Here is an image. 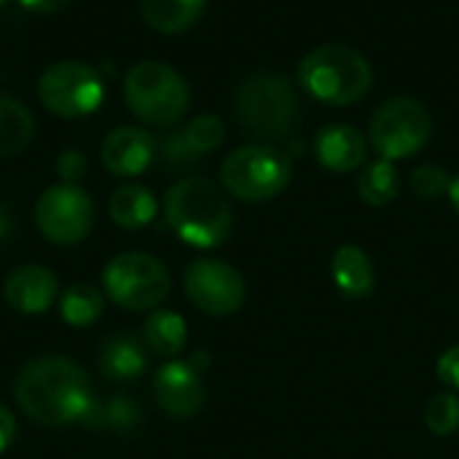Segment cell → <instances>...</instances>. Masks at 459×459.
<instances>
[{
  "instance_id": "1",
  "label": "cell",
  "mask_w": 459,
  "mask_h": 459,
  "mask_svg": "<svg viewBox=\"0 0 459 459\" xmlns=\"http://www.w3.org/2000/svg\"><path fill=\"white\" fill-rule=\"evenodd\" d=\"M13 398L32 422L46 428L83 422L97 401L86 371L56 355L30 360L16 374Z\"/></svg>"
},
{
  "instance_id": "2",
  "label": "cell",
  "mask_w": 459,
  "mask_h": 459,
  "mask_svg": "<svg viewBox=\"0 0 459 459\" xmlns=\"http://www.w3.org/2000/svg\"><path fill=\"white\" fill-rule=\"evenodd\" d=\"M167 223L191 247H218L231 234V204L207 178H186L167 191Z\"/></svg>"
},
{
  "instance_id": "3",
  "label": "cell",
  "mask_w": 459,
  "mask_h": 459,
  "mask_svg": "<svg viewBox=\"0 0 459 459\" xmlns=\"http://www.w3.org/2000/svg\"><path fill=\"white\" fill-rule=\"evenodd\" d=\"M234 116L253 137L290 140L301 124V97L288 78L258 73L239 83L234 94Z\"/></svg>"
},
{
  "instance_id": "4",
  "label": "cell",
  "mask_w": 459,
  "mask_h": 459,
  "mask_svg": "<svg viewBox=\"0 0 459 459\" xmlns=\"http://www.w3.org/2000/svg\"><path fill=\"white\" fill-rule=\"evenodd\" d=\"M299 81L317 102L352 105L368 94L374 70L358 48L344 43H325L301 59Z\"/></svg>"
},
{
  "instance_id": "5",
  "label": "cell",
  "mask_w": 459,
  "mask_h": 459,
  "mask_svg": "<svg viewBox=\"0 0 459 459\" xmlns=\"http://www.w3.org/2000/svg\"><path fill=\"white\" fill-rule=\"evenodd\" d=\"M124 97L129 110L151 126L178 124L191 105L188 83L164 62H137L126 73Z\"/></svg>"
},
{
  "instance_id": "6",
  "label": "cell",
  "mask_w": 459,
  "mask_h": 459,
  "mask_svg": "<svg viewBox=\"0 0 459 459\" xmlns=\"http://www.w3.org/2000/svg\"><path fill=\"white\" fill-rule=\"evenodd\" d=\"M223 188L242 202H266L290 183V156L272 145H245L231 151L221 167Z\"/></svg>"
},
{
  "instance_id": "7",
  "label": "cell",
  "mask_w": 459,
  "mask_h": 459,
  "mask_svg": "<svg viewBox=\"0 0 459 459\" xmlns=\"http://www.w3.org/2000/svg\"><path fill=\"white\" fill-rule=\"evenodd\" d=\"M102 285L108 299L129 312L156 309L169 293V274L164 264L148 253H121L105 272Z\"/></svg>"
},
{
  "instance_id": "8",
  "label": "cell",
  "mask_w": 459,
  "mask_h": 459,
  "mask_svg": "<svg viewBox=\"0 0 459 459\" xmlns=\"http://www.w3.org/2000/svg\"><path fill=\"white\" fill-rule=\"evenodd\" d=\"M430 132H433V124H430V113L425 110V105L411 97H395V100H387L371 116L368 137H371L374 151L382 159L398 161V159H409L420 153L428 145Z\"/></svg>"
},
{
  "instance_id": "9",
  "label": "cell",
  "mask_w": 459,
  "mask_h": 459,
  "mask_svg": "<svg viewBox=\"0 0 459 459\" xmlns=\"http://www.w3.org/2000/svg\"><path fill=\"white\" fill-rule=\"evenodd\" d=\"M38 100L59 118H83L102 105L105 83L83 62H54L38 81Z\"/></svg>"
},
{
  "instance_id": "10",
  "label": "cell",
  "mask_w": 459,
  "mask_h": 459,
  "mask_svg": "<svg viewBox=\"0 0 459 459\" xmlns=\"http://www.w3.org/2000/svg\"><path fill=\"white\" fill-rule=\"evenodd\" d=\"M94 223V202L75 183H56L46 188L35 204L38 231L62 247L78 245L89 237Z\"/></svg>"
},
{
  "instance_id": "11",
  "label": "cell",
  "mask_w": 459,
  "mask_h": 459,
  "mask_svg": "<svg viewBox=\"0 0 459 459\" xmlns=\"http://www.w3.org/2000/svg\"><path fill=\"white\" fill-rule=\"evenodd\" d=\"M183 288L191 304L212 317L234 315L245 301L242 274L234 266L215 258L194 261L183 274Z\"/></svg>"
},
{
  "instance_id": "12",
  "label": "cell",
  "mask_w": 459,
  "mask_h": 459,
  "mask_svg": "<svg viewBox=\"0 0 459 459\" xmlns=\"http://www.w3.org/2000/svg\"><path fill=\"white\" fill-rule=\"evenodd\" d=\"M153 395L161 411L175 420H191L204 406V382L194 360L164 363L153 377Z\"/></svg>"
},
{
  "instance_id": "13",
  "label": "cell",
  "mask_w": 459,
  "mask_h": 459,
  "mask_svg": "<svg viewBox=\"0 0 459 459\" xmlns=\"http://www.w3.org/2000/svg\"><path fill=\"white\" fill-rule=\"evenodd\" d=\"M226 137V129H223V121L218 116H210V113H202L196 118H191L186 124L183 132H175L169 134L161 148H159V156L167 167H175V169H183V167H191L196 164L202 156L212 153Z\"/></svg>"
},
{
  "instance_id": "14",
  "label": "cell",
  "mask_w": 459,
  "mask_h": 459,
  "mask_svg": "<svg viewBox=\"0 0 459 459\" xmlns=\"http://www.w3.org/2000/svg\"><path fill=\"white\" fill-rule=\"evenodd\" d=\"M156 140L143 126H118L102 143V164L116 178H137L156 159Z\"/></svg>"
},
{
  "instance_id": "15",
  "label": "cell",
  "mask_w": 459,
  "mask_h": 459,
  "mask_svg": "<svg viewBox=\"0 0 459 459\" xmlns=\"http://www.w3.org/2000/svg\"><path fill=\"white\" fill-rule=\"evenodd\" d=\"M3 296L5 304L19 315H43L59 299V282L46 266L24 264L5 277Z\"/></svg>"
},
{
  "instance_id": "16",
  "label": "cell",
  "mask_w": 459,
  "mask_h": 459,
  "mask_svg": "<svg viewBox=\"0 0 459 459\" xmlns=\"http://www.w3.org/2000/svg\"><path fill=\"white\" fill-rule=\"evenodd\" d=\"M368 153V143L360 129L350 124H331L323 126L315 137V159L320 167L331 172H352L363 167Z\"/></svg>"
},
{
  "instance_id": "17",
  "label": "cell",
  "mask_w": 459,
  "mask_h": 459,
  "mask_svg": "<svg viewBox=\"0 0 459 459\" xmlns=\"http://www.w3.org/2000/svg\"><path fill=\"white\" fill-rule=\"evenodd\" d=\"M145 350L148 347L143 342H137L134 336L116 333L100 347L97 366H100L102 377H108L113 382H132V379L143 377L148 368V352Z\"/></svg>"
},
{
  "instance_id": "18",
  "label": "cell",
  "mask_w": 459,
  "mask_h": 459,
  "mask_svg": "<svg viewBox=\"0 0 459 459\" xmlns=\"http://www.w3.org/2000/svg\"><path fill=\"white\" fill-rule=\"evenodd\" d=\"M331 274L336 288L347 296V299H366L374 293L377 288V274H374V264L368 258V253L358 245H342L333 253L331 261Z\"/></svg>"
},
{
  "instance_id": "19",
  "label": "cell",
  "mask_w": 459,
  "mask_h": 459,
  "mask_svg": "<svg viewBox=\"0 0 459 459\" xmlns=\"http://www.w3.org/2000/svg\"><path fill=\"white\" fill-rule=\"evenodd\" d=\"M108 210L116 226L137 231V229H145L156 218L159 204H156V196L145 186L132 183V186H121L113 191Z\"/></svg>"
},
{
  "instance_id": "20",
  "label": "cell",
  "mask_w": 459,
  "mask_h": 459,
  "mask_svg": "<svg viewBox=\"0 0 459 459\" xmlns=\"http://www.w3.org/2000/svg\"><path fill=\"white\" fill-rule=\"evenodd\" d=\"M186 320L169 309H153L143 325V344L159 358H175L186 347Z\"/></svg>"
},
{
  "instance_id": "21",
  "label": "cell",
  "mask_w": 459,
  "mask_h": 459,
  "mask_svg": "<svg viewBox=\"0 0 459 459\" xmlns=\"http://www.w3.org/2000/svg\"><path fill=\"white\" fill-rule=\"evenodd\" d=\"M207 0H140L143 19L159 32H183L204 11Z\"/></svg>"
},
{
  "instance_id": "22",
  "label": "cell",
  "mask_w": 459,
  "mask_h": 459,
  "mask_svg": "<svg viewBox=\"0 0 459 459\" xmlns=\"http://www.w3.org/2000/svg\"><path fill=\"white\" fill-rule=\"evenodd\" d=\"M32 134H35L32 113L22 102L0 94V159L22 153L32 143Z\"/></svg>"
},
{
  "instance_id": "23",
  "label": "cell",
  "mask_w": 459,
  "mask_h": 459,
  "mask_svg": "<svg viewBox=\"0 0 459 459\" xmlns=\"http://www.w3.org/2000/svg\"><path fill=\"white\" fill-rule=\"evenodd\" d=\"M401 191V175L395 169V161L379 159L363 167L360 178H358V194L366 204L371 207H385L390 202H395Z\"/></svg>"
},
{
  "instance_id": "24",
  "label": "cell",
  "mask_w": 459,
  "mask_h": 459,
  "mask_svg": "<svg viewBox=\"0 0 459 459\" xmlns=\"http://www.w3.org/2000/svg\"><path fill=\"white\" fill-rule=\"evenodd\" d=\"M105 309V296L94 285H70L59 299V317L73 328L91 325Z\"/></svg>"
},
{
  "instance_id": "25",
  "label": "cell",
  "mask_w": 459,
  "mask_h": 459,
  "mask_svg": "<svg viewBox=\"0 0 459 459\" xmlns=\"http://www.w3.org/2000/svg\"><path fill=\"white\" fill-rule=\"evenodd\" d=\"M137 422H140V406L124 395H113L105 403L94 401L91 411L83 420V425L89 428H113V430H129Z\"/></svg>"
},
{
  "instance_id": "26",
  "label": "cell",
  "mask_w": 459,
  "mask_h": 459,
  "mask_svg": "<svg viewBox=\"0 0 459 459\" xmlns=\"http://www.w3.org/2000/svg\"><path fill=\"white\" fill-rule=\"evenodd\" d=\"M425 422L436 436H452L459 430V395L438 393L428 401Z\"/></svg>"
},
{
  "instance_id": "27",
  "label": "cell",
  "mask_w": 459,
  "mask_h": 459,
  "mask_svg": "<svg viewBox=\"0 0 459 459\" xmlns=\"http://www.w3.org/2000/svg\"><path fill=\"white\" fill-rule=\"evenodd\" d=\"M452 178L438 164H422L411 172V191L422 199H438L441 194H449Z\"/></svg>"
},
{
  "instance_id": "28",
  "label": "cell",
  "mask_w": 459,
  "mask_h": 459,
  "mask_svg": "<svg viewBox=\"0 0 459 459\" xmlns=\"http://www.w3.org/2000/svg\"><path fill=\"white\" fill-rule=\"evenodd\" d=\"M86 156L78 148H67L56 156V175L62 183H78L86 175Z\"/></svg>"
},
{
  "instance_id": "29",
  "label": "cell",
  "mask_w": 459,
  "mask_h": 459,
  "mask_svg": "<svg viewBox=\"0 0 459 459\" xmlns=\"http://www.w3.org/2000/svg\"><path fill=\"white\" fill-rule=\"evenodd\" d=\"M438 379L452 387V390H459V344L457 347H449L441 360H438Z\"/></svg>"
},
{
  "instance_id": "30",
  "label": "cell",
  "mask_w": 459,
  "mask_h": 459,
  "mask_svg": "<svg viewBox=\"0 0 459 459\" xmlns=\"http://www.w3.org/2000/svg\"><path fill=\"white\" fill-rule=\"evenodd\" d=\"M13 438H16V420H13V414L0 403V455L13 444Z\"/></svg>"
},
{
  "instance_id": "31",
  "label": "cell",
  "mask_w": 459,
  "mask_h": 459,
  "mask_svg": "<svg viewBox=\"0 0 459 459\" xmlns=\"http://www.w3.org/2000/svg\"><path fill=\"white\" fill-rule=\"evenodd\" d=\"M19 3L32 13H54L62 5H67V0H19Z\"/></svg>"
},
{
  "instance_id": "32",
  "label": "cell",
  "mask_w": 459,
  "mask_h": 459,
  "mask_svg": "<svg viewBox=\"0 0 459 459\" xmlns=\"http://www.w3.org/2000/svg\"><path fill=\"white\" fill-rule=\"evenodd\" d=\"M11 234V215L0 207V242H5Z\"/></svg>"
},
{
  "instance_id": "33",
  "label": "cell",
  "mask_w": 459,
  "mask_h": 459,
  "mask_svg": "<svg viewBox=\"0 0 459 459\" xmlns=\"http://www.w3.org/2000/svg\"><path fill=\"white\" fill-rule=\"evenodd\" d=\"M449 199H452V207L457 210L459 215V175L452 178V186H449Z\"/></svg>"
},
{
  "instance_id": "34",
  "label": "cell",
  "mask_w": 459,
  "mask_h": 459,
  "mask_svg": "<svg viewBox=\"0 0 459 459\" xmlns=\"http://www.w3.org/2000/svg\"><path fill=\"white\" fill-rule=\"evenodd\" d=\"M3 3H5V0H0V5H3Z\"/></svg>"
}]
</instances>
